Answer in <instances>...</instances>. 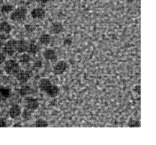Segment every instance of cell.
Returning a JSON list of instances; mask_svg holds the SVG:
<instances>
[{
	"instance_id": "6da1fadb",
	"label": "cell",
	"mask_w": 156,
	"mask_h": 145,
	"mask_svg": "<svg viewBox=\"0 0 156 145\" xmlns=\"http://www.w3.org/2000/svg\"><path fill=\"white\" fill-rule=\"evenodd\" d=\"M41 91L46 93L51 97H56L59 93V88L57 86L53 85L51 80L47 78L41 79L38 83Z\"/></svg>"
},
{
	"instance_id": "7a4b0ae2",
	"label": "cell",
	"mask_w": 156,
	"mask_h": 145,
	"mask_svg": "<svg viewBox=\"0 0 156 145\" xmlns=\"http://www.w3.org/2000/svg\"><path fill=\"white\" fill-rule=\"evenodd\" d=\"M27 10L24 7H19L11 13L10 15V19L15 22H23L27 16Z\"/></svg>"
},
{
	"instance_id": "3957f363",
	"label": "cell",
	"mask_w": 156,
	"mask_h": 145,
	"mask_svg": "<svg viewBox=\"0 0 156 145\" xmlns=\"http://www.w3.org/2000/svg\"><path fill=\"white\" fill-rule=\"evenodd\" d=\"M4 69L7 74L15 75L20 71V67L19 64L15 60H9L5 62Z\"/></svg>"
},
{
	"instance_id": "277c9868",
	"label": "cell",
	"mask_w": 156,
	"mask_h": 145,
	"mask_svg": "<svg viewBox=\"0 0 156 145\" xmlns=\"http://www.w3.org/2000/svg\"><path fill=\"white\" fill-rule=\"evenodd\" d=\"M16 42L17 40H9L3 47L4 52L9 56H12L16 51Z\"/></svg>"
},
{
	"instance_id": "5b68a950",
	"label": "cell",
	"mask_w": 156,
	"mask_h": 145,
	"mask_svg": "<svg viewBox=\"0 0 156 145\" xmlns=\"http://www.w3.org/2000/svg\"><path fill=\"white\" fill-rule=\"evenodd\" d=\"M68 63L62 60L57 62L53 68V72L55 75H60L63 74L68 69Z\"/></svg>"
},
{
	"instance_id": "8992f818",
	"label": "cell",
	"mask_w": 156,
	"mask_h": 145,
	"mask_svg": "<svg viewBox=\"0 0 156 145\" xmlns=\"http://www.w3.org/2000/svg\"><path fill=\"white\" fill-rule=\"evenodd\" d=\"M25 101L26 102V108L29 110H35L39 107V102L38 100L34 97H26L25 98Z\"/></svg>"
},
{
	"instance_id": "52a82bcc",
	"label": "cell",
	"mask_w": 156,
	"mask_h": 145,
	"mask_svg": "<svg viewBox=\"0 0 156 145\" xmlns=\"http://www.w3.org/2000/svg\"><path fill=\"white\" fill-rule=\"evenodd\" d=\"M43 57L47 61L55 62L57 60V56L55 51L52 49H46L43 53Z\"/></svg>"
},
{
	"instance_id": "ba28073f",
	"label": "cell",
	"mask_w": 156,
	"mask_h": 145,
	"mask_svg": "<svg viewBox=\"0 0 156 145\" xmlns=\"http://www.w3.org/2000/svg\"><path fill=\"white\" fill-rule=\"evenodd\" d=\"M46 15V11L42 7H35L30 12V15L35 19H43Z\"/></svg>"
},
{
	"instance_id": "9c48e42d",
	"label": "cell",
	"mask_w": 156,
	"mask_h": 145,
	"mask_svg": "<svg viewBox=\"0 0 156 145\" xmlns=\"http://www.w3.org/2000/svg\"><path fill=\"white\" fill-rule=\"evenodd\" d=\"M18 79V81H20L21 83H26L28 81V80L31 77V72L29 71H21V69L20 71L15 75Z\"/></svg>"
},
{
	"instance_id": "30bf717a",
	"label": "cell",
	"mask_w": 156,
	"mask_h": 145,
	"mask_svg": "<svg viewBox=\"0 0 156 145\" xmlns=\"http://www.w3.org/2000/svg\"><path fill=\"white\" fill-rule=\"evenodd\" d=\"M21 108L18 104L12 105L9 110V115L10 117L12 119L16 118L21 115Z\"/></svg>"
},
{
	"instance_id": "8fae6325",
	"label": "cell",
	"mask_w": 156,
	"mask_h": 145,
	"mask_svg": "<svg viewBox=\"0 0 156 145\" xmlns=\"http://www.w3.org/2000/svg\"><path fill=\"white\" fill-rule=\"evenodd\" d=\"M29 47L28 43L24 40H17L16 42V51L19 53H24L27 51Z\"/></svg>"
},
{
	"instance_id": "7c38bea8",
	"label": "cell",
	"mask_w": 156,
	"mask_h": 145,
	"mask_svg": "<svg viewBox=\"0 0 156 145\" xmlns=\"http://www.w3.org/2000/svg\"><path fill=\"white\" fill-rule=\"evenodd\" d=\"M64 30L63 25L60 23H54L50 27L51 32L54 34H59Z\"/></svg>"
},
{
	"instance_id": "4fadbf2b",
	"label": "cell",
	"mask_w": 156,
	"mask_h": 145,
	"mask_svg": "<svg viewBox=\"0 0 156 145\" xmlns=\"http://www.w3.org/2000/svg\"><path fill=\"white\" fill-rule=\"evenodd\" d=\"M11 95V91L9 88L6 87H0V98L1 99H5L9 98Z\"/></svg>"
},
{
	"instance_id": "5bb4252c",
	"label": "cell",
	"mask_w": 156,
	"mask_h": 145,
	"mask_svg": "<svg viewBox=\"0 0 156 145\" xmlns=\"http://www.w3.org/2000/svg\"><path fill=\"white\" fill-rule=\"evenodd\" d=\"M12 29L11 25L7 21H3L0 24V31L3 33L9 34L11 32Z\"/></svg>"
},
{
	"instance_id": "9a60e30c",
	"label": "cell",
	"mask_w": 156,
	"mask_h": 145,
	"mask_svg": "<svg viewBox=\"0 0 156 145\" xmlns=\"http://www.w3.org/2000/svg\"><path fill=\"white\" fill-rule=\"evenodd\" d=\"M51 41V37L49 34H42L39 38V41L41 44L48 45Z\"/></svg>"
},
{
	"instance_id": "2e32d148",
	"label": "cell",
	"mask_w": 156,
	"mask_h": 145,
	"mask_svg": "<svg viewBox=\"0 0 156 145\" xmlns=\"http://www.w3.org/2000/svg\"><path fill=\"white\" fill-rule=\"evenodd\" d=\"M32 92V89L28 85H23L21 87L19 90V93L22 96H25L27 94H30Z\"/></svg>"
},
{
	"instance_id": "e0dca14e",
	"label": "cell",
	"mask_w": 156,
	"mask_h": 145,
	"mask_svg": "<svg viewBox=\"0 0 156 145\" xmlns=\"http://www.w3.org/2000/svg\"><path fill=\"white\" fill-rule=\"evenodd\" d=\"M35 126L36 127H47L49 126V124L44 119H38L35 121Z\"/></svg>"
},
{
	"instance_id": "ac0fdd59",
	"label": "cell",
	"mask_w": 156,
	"mask_h": 145,
	"mask_svg": "<svg viewBox=\"0 0 156 145\" xmlns=\"http://www.w3.org/2000/svg\"><path fill=\"white\" fill-rule=\"evenodd\" d=\"M13 9V5L10 4H4L1 8V11L2 13H8L12 12Z\"/></svg>"
},
{
	"instance_id": "d6986e66",
	"label": "cell",
	"mask_w": 156,
	"mask_h": 145,
	"mask_svg": "<svg viewBox=\"0 0 156 145\" xmlns=\"http://www.w3.org/2000/svg\"><path fill=\"white\" fill-rule=\"evenodd\" d=\"M30 60V57L29 54H26L25 52L23 53L22 55H21L19 57V60L22 63H28Z\"/></svg>"
},
{
	"instance_id": "ffe728a7",
	"label": "cell",
	"mask_w": 156,
	"mask_h": 145,
	"mask_svg": "<svg viewBox=\"0 0 156 145\" xmlns=\"http://www.w3.org/2000/svg\"><path fill=\"white\" fill-rule=\"evenodd\" d=\"M38 49H39V48L38 47V46H37L35 44H29V47L27 52H28L31 54H35L37 53V52H38Z\"/></svg>"
},
{
	"instance_id": "44dd1931",
	"label": "cell",
	"mask_w": 156,
	"mask_h": 145,
	"mask_svg": "<svg viewBox=\"0 0 156 145\" xmlns=\"http://www.w3.org/2000/svg\"><path fill=\"white\" fill-rule=\"evenodd\" d=\"M140 122L138 120L130 119L128 122V126L129 127H140Z\"/></svg>"
},
{
	"instance_id": "7402d4cb",
	"label": "cell",
	"mask_w": 156,
	"mask_h": 145,
	"mask_svg": "<svg viewBox=\"0 0 156 145\" xmlns=\"http://www.w3.org/2000/svg\"><path fill=\"white\" fill-rule=\"evenodd\" d=\"M30 111H31V110H29L28 109L24 110L23 114H22L23 118L26 120L29 119V118H30V116H31V112Z\"/></svg>"
},
{
	"instance_id": "603a6c76",
	"label": "cell",
	"mask_w": 156,
	"mask_h": 145,
	"mask_svg": "<svg viewBox=\"0 0 156 145\" xmlns=\"http://www.w3.org/2000/svg\"><path fill=\"white\" fill-rule=\"evenodd\" d=\"M7 126V120L4 118H0V127H5Z\"/></svg>"
},
{
	"instance_id": "cb8c5ba5",
	"label": "cell",
	"mask_w": 156,
	"mask_h": 145,
	"mask_svg": "<svg viewBox=\"0 0 156 145\" xmlns=\"http://www.w3.org/2000/svg\"><path fill=\"white\" fill-rule=\"evenodd\" d=\"M42 65V63L40 60H38L35 63H34V67L35 68H39Z\"/></svg>"
},
{
	"instance_id": "d4e9b609",
	"label": "cell",
	"mask_w": 156,
	"mask_h": 145,
	"mask_svg": "<svg viewBox=\"0 0 156 145\" xmlns=\"http://www.w3.org/2000/svg\"><path fill=\"white\" fill-rule=\"evenodd\" d=\"M5 60V55L2 54V53H0V64L3 63Z\"/></svg>"
},
{
	"instance_id": "484cf974",
	"label": "cell",
	"mask_w": 156,
	"mask_h": 145,
	"mask_svg": "<svg viewBox=\"0 0 156 145\" xmlns=\"http://www.w3.org/2000/svg\"><path fill=\"white\" fill-rule=\"evenodd\" d=\"M36 2L40 4H46L49 2L51 0H35Z\"/></svg>"
},
{
	"instance_id": "4316f807",
	"label": "cell",
	"mask_w": 156,
	"mask_h": 145,
	"mask_svg": "<svg viewBox=\"0 0 156 145\" xmlns=\"http://www.w3.org/2000/svg\"><path fill=\"white\" fill-rule=\"evenodd\" d=\"M63 43L65 44H66V45H70V44H71V40L70 39H69V38H67V39H66V40L64 41Z\"/></svg>"
},
{
	"instance_id": "83f0119b",
	"label": "cell",
	"mask_w": 156,
	"mask_h": 145,
	"mask_svg": "<svg viewBox=\"0 0 156 145\" xmlns=\"http://www.w3.org/2000/svg\"><path fill=\"white\" fill-rule=\"evenodd\" d=\"M134 91L136 93H138V91L139 92V93L140 94V86L138 85V86H135L134 88Z\"/></svg>"
}]
</instances>
